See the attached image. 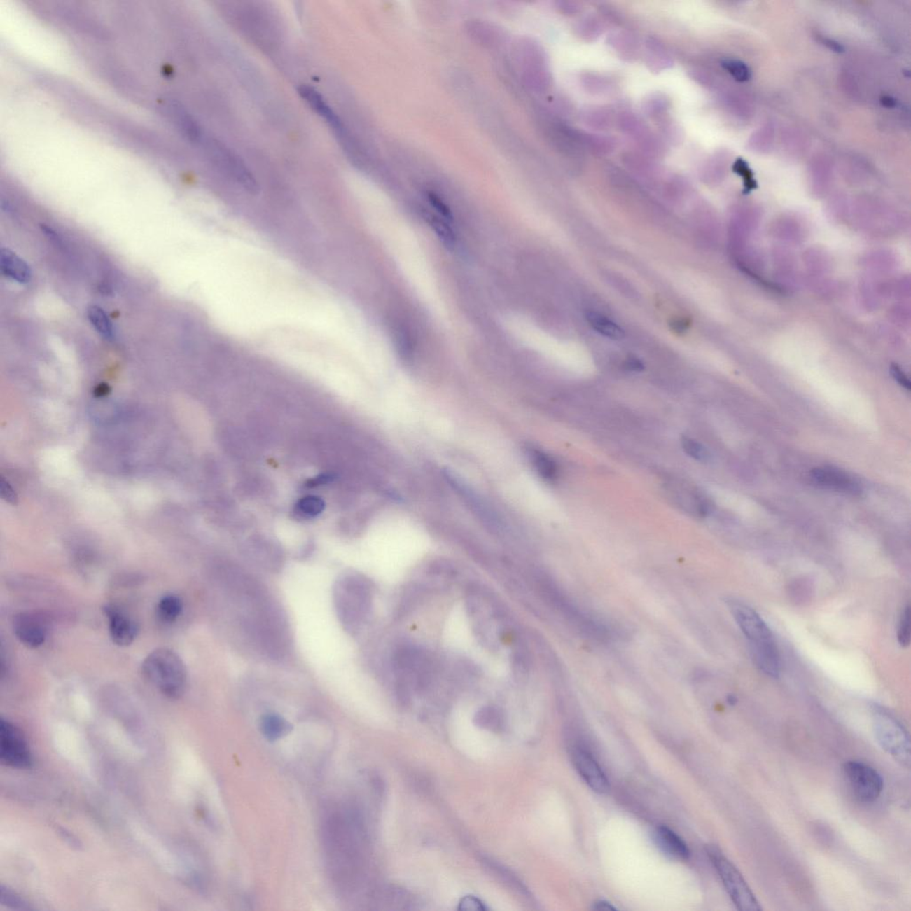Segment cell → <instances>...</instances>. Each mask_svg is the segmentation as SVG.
<instances>
[{
	"mask_svg": "<svg viewBox=\"0 0 911 911\" xmlns=\"http://www.w3.org/2000/svg\"><path fill=\"white\" fill-rule=\"evenodd\" d=\"M142 674L149 685L167 698L179 699L186 690V665L179 654L167 648H159L144 659Z\"/></svg>",
	"mask_w": 911,
	"mask_h": 911,
	"instance_id": "1",
	"label": "cell"
},
{
	"mask_svg": "<svg viewBox=\"0 0 911 911\" xmlns=\"http://www.w3.org/2000/svg\"><path fill=\"white\" fill-rule=\"evenodd\" d=\"M0 268L3 274L19 284L31 281L32 272L27 263L9 249L3 248L0 252Z\"/></svg>",
	"mask_w": 911,
	"mask_h": 911,
	"instance_id": "16",
	"label": "cell"
},
{
	"mask_svg": "<svg viewBox=\"0 0 911 911\" xmlns=\"http://www.w3.org/2000/svg\"><path fill=\"white\" fill-rule=\"evenodd\" d=\"M325 503L320 496H307L295 505V515L304 519L317 517L324 512Z\"/></svg>",
	"mask_w": 911,
	"mask_h": 911,
	"instance_id": "23",
	"label": "cell"
},
{
	"mask_svg": "<svg viewBox=\"0 0 911 911\" xmlns=\"http://www.w3.org/2000/svg\"><path fill=\"white\" fill-rule=\"evenodd\" d=\"M212 150L214 157L228 175L241 183L246 190L251 192H256L258 190V183L254 176L241 158L229 148L218 142L213 144Z\"/></svg>",
	"mask_w": 911,
	"mask_h": 911,
	"instance_id": "9",
	"label": "cell"
},
{
	"mask_svg": "<svg viewBox=\"0 0 911 911\" xmlns=\"http://www.w3.org/2000/svg\"><path fill=\"white\" fill-rule=\"evenodd\" d=\"M0 903L3 906L11 907L13 910H32V907L29 906V904L25 900L22 899L18 894L4 886H1V889H0Z\"/></svg>",
	"mask_w": 911,
	"mask_h": 911,
	"instance_id": "24",
	"label": "cell"
},
{
	"mask_svg": "<svg viewBox=\"0 0 911 911\" xmlns=\"http://www.w3.org/2000/svg\"><path fill=\"white\" fill-rule=\"evenodd\" d=\"M0 760L2 764L16 769H28L34 762L21 730L3 718L0 721Z\"/></svg>",
	"mask_w": 911,
	"mask_h": 911,
	"instance_id": "5",
	"label": "cell"
},
{
	"mask_svg": "<svg viewBox=\"0 0 911 911\" xmlns=\"http://www.w3.org/2000/svg\"><path fill=\"white\" fill-rule=\"evenodd\" d=\"M573 763L578 774L594 792L604 794L609 791L610 784L606 775L590 753L583 749H576L573 752Z\"/></svg>",
	"mask_w": 911,
	"mask_h": 911,
	"instance_id": "13",
	"label": "cell"
},
{
	"mask_svg": "<svg viewBox=\"0 0 911 911\" xmlns=\"http://www.w3.org/2000/svg\"><path fill=\"white\" fill-rule=\"evenodd\" d=\"M892 373L894 378H896L897 382L899 383L900 386H903L904 388H906V389L907 390H910V380H907L905 375L903 374V371L900 370L899 368L896 366L893 367Z\"/></svg>",
	"mask_w": 911,
	"mask_h": 911,
	"instance_id": "31",
	"label": "cell"
},
{
	"mask_svg": "<svg viewBox=\"0 0 911 911\" xmlns=\"http://www.w3.org/2000/svg\"><path fill=\"white\" fill-rule=\"evenodd\" d=\"M737 702H738V700H737L735 695H729L728 697V702L730 704V705L735 706Z\"/></svg>",
	"mask_w": 911,
	"mask_h": 911,
	"instance_id": "35",
	"label": "cell"
},
{
	"mask_svg": "<svg viewBox=\"0 0 911 911\" xmlns=\"http://www.w3.org/2000/svg\"><path fill=\"white\" fill-rule=\"evenodd\" d=\"M726 604L749 644L774 639L771 630L754 609L735 599L728 600Z\"/></svg>",
	"mask_w": 911,
	"mask_h": 911,
	"instance_id": "7",
	"label": "cell"
},
{
	"mask_svg": "<svg viewBox=\"0 0 911 911\" xmlns=\"http://www.w3.org/2000/svg\"><path fill=\"white\" fill-rule=\"evenodd\" d=\"M104 611L109 623V632L113 642L118 646H130L139 631L134 618L113 604L106 605Z\"/></svg>",
	"mask_w": 911,
	"mask_h": 911,
	"instance_id": "10",
	"label": "cell"
},
{
	"mask_svg": "<svg viewBox=\"0 0 911 911\" xmlns=\"http://www.w3.org/2000/svg\"><path fill=\"white\" fill-rule=\"evenodd\" d=\"M626 366L627 370L632 371H641L644 368L643 363H641L639 360L636 359V358H630V360H627Z\"/></svg>",
	"mask_w": 911,
	"mask_h": 911,
	"instance_id": "33",
	"label": "cell"
},
{
	"mask_svg": "<svg viewBox=\"0 0 911 911\" xmlns=\"http://www.w3.org/2000/svg\"><path fill=\"white\" fill-rule=\"evenodd\" d=\"M475 723L479 728L499 732L504 726V716L501 709L495 707H485L475 714Z\"/></svg>",
	"mask_w": 911,
	"mask_h": 911,
	"instance_id": "20",
	"label": "cell"
},
{
	"mask_svg": "<svg viewBox=\"0 0 911 911\" xmlns=\"http://www.w3.org/2000/svg\"><path fill=\"white\" fill-rule=\"evenodd\" d=\"M653 841L658 849L670 859L686 861L689 858L690 851L685 841L669 828H656L653 831Z\"/></svg>",
	"mask_w": 911,
	"mask_h": 911,
	"instance_id": "15",
	"label": "cell"
},
{
	"mask_svg": "<svg viewBox=\"0 0 911 911\" xmlns=\"http://www.w3.org/2000/svg\"><path fill=\"white\" fill-rule=\"evenodd\" d=\"M423 593L422 587H411L408 588L405 594L403 595V599H401L399 613H398V615L403 616V615H405L408 611L412 609V608L419 603V598L421 597V595H423Z\"/></svg>",
	"mask_w": 911,
	"mask_h": 911,
	"instance_id": "28",
	"label": "cell"
},
{
	"mask_svg": "<svg viewBox=\"0 0 911 911\" xmlns=\"http://www.w3.org/2000/svg\"><path fill=\"white\" fill-rule=\"evenodd\" d=\"M13 630L16 638L31 649L41 646L48 634L47 623L41 616L34 613H20L13 620Z\"/></svg>",
	"mask_w": 911,
	"mask_h": 911,
	"instance_id": "8",
	"label": "cell"
},
{
	"mask_svg": "<svg viewBox=\"0 0 911 911\" xmlns=\"http://www.w3.org/2000/svg\"><path fill=\"white\" fill-rule=\"evenodd\" d=\"M898 642L900 646L905 648L910 644V608L909 605L903 610L902 616L899 621L898 627Z\"/></svg>",
	"mask_w": 911,
	"mask_h": 911,
	"instance_id": "27",
	"label": "cell"
},
{
	"mask_svg": "<svg viewBox=\"0 0 911 911\" xmlns=\"http://www.w3.org/2000/svg\"><path fill=\"white\" fill-rule=\"evenodd\" d=\"M260 729L263 735L269 741H278L291 732L292 725L282 716L276 714H268L263 716L260 723Z\"/></svg>",
	"mask_w": 911,
	"mask_h": 911,
	"instance_id": "17",
	"label": "cell"
},
{
	"mask_svg": "<svg viewBox=\"0 0 911 911\" xmlns=\"http://www.w3.org/2000/svg\"><path fill=\"white\" fill-rule=\"evenodd\" d=\"M707 854L721 878L723 886L728 893L737 909L743 911L761 910L751 887L738 869L723 855L715 845L706 847Z\"/></svg>",
	"mask_w": 911,
	"mask_h": 911,
	"instance_id": "4",
	"label": "cell"
},
{
	"mask_svg": "<svg viewBox=\"0 0 911 911\" xmlns=\"http://www.w3.org/2000/svg\"><path fill=\"white\" fill-rule=\"evenodd\" d=\"M459 910L468 911H482L486 907L481 900L473 896H466L463 898L461 903H459Z\"/></svg>",
	"mask_w": 911,
	"mask_h": 911,
	"instance_id": "30",
	"label": "cell"
},
{
	"mask_svg": "<svg viewBox=\"0 0 911 911\" xmlns=\"http://www.w3.org/2000/svg\"><path fill=\"white\" fill-rule=\"evenodd\" d=\"M594 910H616V907H613V905H611V903H607V902H605V900H600V902H597V903H595V905H594Z\"/></svg>",
	"mask_w": 911,
	"mask_h": 911,
	"instance_id": "34",
	"label": "cell"
},
{
	"mask_svg": "<svg viewBox=\"0 0 911 911\" xmlns=\"http://www.w3.org/2000/svg\"><path fill=\"white\" fill-rule=\"evenodd\" d=\"M587 320L590 326L597 331L598 333L604 335V337L611 338V340H621L624 338L625 333L623 328L614 321L610 320L604 315L597 312H588Z\"/></svg>",
	"mask_w": 911,
	"mask_h": 911,
	"instance_id": "18",
	"label": "cell"
},
{
	"mask_svg": "<svg viewBox=\"0 0 911 911\" xmlns=\"http://www.w3.org/2000/svg\"><path fill=\"white\" fill-rule=\"evenodd\" d=\"M847 778L855 798L863 802L876 801L882 793L884 781L881 775L871 766L858 761H849L844 765Z\"/></svg>",
	"mask_w": 911,
	"mask_h": 911,
	"instance_id": "6",
	"label": "cell"
},
{
	"mask_svg": "<svg viewBox=\"0 0 911 911\" xmlns=\"http://www.w3.org/2000/svg\"><path fill=\"white\" fill-rule=\"evenodd\" d=\"M682 445L685 452L698 461L708 462L711 458L709 450L695 440L685 437L682 440Z\"/></svg>",
	"mask_w": 911,
	"mask_h": 911,
	"instance_id": "25",
	"label": "cell"
},
{
	"mask_svg": "<svg viewBox=\"0 0 911 911\" xmlns=\"http://www.w3.org/2000/svg\"><path fill=\"white\" fill-rule=\"evenodd\" d=\"M535 581L541 597L552 609L557 611L575 630L590 639L606 640L609 634L607 628L581 611L566 594L562 592L554 580L544 572H536Z\"/></svg>",
	"mask_w": 911,
	"mask_h": 911,
	"instance_id": "2",
	"label": "cell"
},
{
	"mask_svg": "<svg viewBox=\"0 0 911 911\" xmlns=\"http://www.w3.org/2000/svg\"><path fill=\"white\" fill-rule=\"evenodd\" d=\"M299 94L315 113L326 120V123L330 125L332 130L337 134V136L340 137L341 141H343L345 146L349 148L353 144V142L350 140L349 134L345 130L344 124L342 123L340 117L331 109L330 105L324 100V97L315 88L309 87L307 85H301L300 88H299Z\"/></svg>",
	"mask_w": 911,
	"mask_h": 911,
	"instance_id": "11",
	"label": "cell"
},
{
	"mask_svg": "<svg viewBox=\"0 0 911 911\" xmlns=\"http://www.w3.org/2000/svg\"><path fill=\"white\" fill-rule=\"evenodd\" d=\"M722 65L736 81L745 82L751 80V69L744 62L737 60H726L723 62Z\"/></svg>",
	"mask_w": 911,
	"mask_h": 911,
	"instance_id": "26",
	"label": "cell"
},
{
	"mask_svg": "<svg viewBox=\"0 0 911 911\" xmlns=\"http://www.w3.org/2000/svg\"><path fill=\"white\" fill-rule=\"evenodd\" d=\"M810 477L815 485L822 488L851 496H858L863 492L860 483L840 469L828 466L814 468L812 470Z\"/></svg>",
	"mask_w": 911,
	"mask_h": 911,
	"instance_id": "12",
	"label": "cell"
},
{
	"mask_svg": "<svg viewBox=\"0 0 911 911\" xmlns=\"http://www.w3.org/2000/svg\"><path fill=\"white\" fill-rule=\"evenodd\" d=\"M531 462L539 475L545 480H554L557 475V466L550 457L541 450L531 449L529 450Z\"/></svg>",
	"mask_w": 911,
	"mask_h": 911,
	"instance_id": "22",
	"label": "cell"
},
{
	"mask_svg": "<svg viewBox=\"0 0 911 911\" xmlns=\"http://www.w3.org/2000/svg\"><path fill=\"white\" fill-rule=\"evenodd\" d=\"M182 611V601L173 594L161 598L156 608L157 616L164 623H172L176 621Z\"/></svg>",
	"mask_w": 911,
	"mask_h": 911,
	"instance_id": "19",
	"label": "cell"
},
{
	"mask_svg": "<svg viewBox=\"0 0 911 911\" xmlns=\"http://www.w3.org/2000/svg\"><path fill=\"white\" fill-rule=\"evenodd\" d=\"M873 730L878 744L900 765L910 767V737L902 723L879 707L873 709Z\"/></svg>",
	"mask_w": 911,
	"mask_h": 911,
	"instance_id": "3",
	"label": "cell"
},
{
	"mask_svg": "<svg viewBox=\"0 0 911 911\" xmlns=\"http://www.w3.org/2000/svg\"><path fill=\"white\" fill-rule=\"evenodd\" d=\"M733 170L744 179L746 192L756 188V184L752 171L749 169L748 163L744 160H737L735 166H733Z\"/></svg>",
	"mask_w": 911,
	"mask_h": 911,
	"instance_id": "29",
	"label": "cell"
},
{
	"mask_svg": "<svg viewBox=\"0 0 911 911\" xmlns=\"http://www.w3.org/2000/svg\"><path fill=\"white\" fill-rule=\"evenodd\" d=\"M749 649L756 667L766 676L778 679L781 674V657L774 639L751 644Z\"/></svg>",
	"mask_w": 911,
	"mask_h": 911,
	"instance_id": "14",
	"label": "cell"
},
{
	"mask_svg": "<svg viewBox=\"0 0 911 911\" xmlns=\"http://www.w3.org/2000/svg\"><path fill=\"white\" fill-rule=\"evenodd\" d=\"M333 479H334L333 475H327V473H325V475H322L317 477V478L312 479L311 481H309L307 486L310 487V488H312V487H317L319 485H325V483L332 482V480Z\"/></svg>",
	"mask_w": 911,
	"mask_h": 911,
	"instance_id": "32",
	"label": "cell"
},
{
	"mask_svg": "<svg viewBox=\"0 0 911 911\" xmlns=\"http://www.w3.org/2000/svg\"><path fill=\"white\" fill-rule=\"evenodd\" d=\"M88 317L95 330L101 335H103L105 340H113L114 330L113 324H111L109 317H107L103 309L97 307V305H91L88 309Z\"/></svg>",
	"mask_w": 911,
	"mask_h": 911,
	"instance_id": "21",
	"label": "cell"
}]
</instances>
